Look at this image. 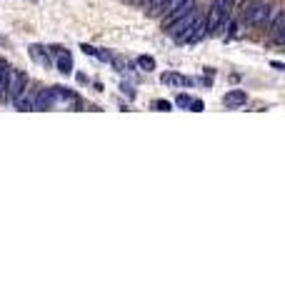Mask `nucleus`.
I'll list each match as a JSON object with an SVG mask.
<instances>
[{
	"label": "nucleus",
	"instance_id": "1",
	"mask_svg": "<svg viewBox=\"0 0 285 300\" xmlns=\"http://www.w3.org/2000/svg\"><path fill=\"white\" fill-rule=\"evenodd\" d=\"M230 10H233V0H213V5L208 8L205 20V30L215 33V30L225 28V23L230 20Z\"/></svg>",
	"mask_w": 285,
	"mask_h": 300
},
{
	"label": "nucleus",
	"instance_id": "2",
	"mask_svg": "<svg viewBox=\"0 0 285 300\" xmlns=\"http://www.w3.org/2000/svg\"><path fill=\"white\" fill-rule=\"evenodd\" d=\"M275 8L265 0H258V3H250L245 10H243V23L250 25V28H265L273 18Z\"/></svg>",
	"mask_w": 285,
	"mask_h": 300
},
{
	"label": "nucleus",
	"instance_id": "3",
	"mask_svg": "<svg viewBox=\"0 0 285 300\" xmlns=\"http://www.w3.org/2000/svg\"><path fill=\"white\" fill-rule=\"evenodd\" d=\"M268 28V35H270V43L273 45H285V13L283 10H275L273 13V18H270V23L265 25Z\"/></svg>",
	"mask_w": 285,
	"mask_h": 300
},
{
	"label": "nucleus",
	"instance_id": "4",
	"mask_svg": "<svg viewBox=\"0 0 285 300\" xmlns=\"http://www.w3.org/2000/svg\"><path fill=\"white\" fill-rule=\"evenodd\" d=\"M25 88H28V75H25L23 70L10 68V80H8V90H5V100L18 98V95H20Z\"/></svg>",
	"mask_w": 285,
	"mask_h": 300
},
{
	"label": "nucleus",
	"instance_id": "5",
	"mask_svg": "<svg viewBox=\"0 0 285 300\" xmlns=\"http://www.w3.org/2000/svg\"><path fill=\"white\" fill-rule=\"evenodd\" d=\"M58 103L55 88H43L38 90V95L33 98V110H50Z\"/></svg>",
	"mask_w": 285,
	"mask_h": 300
},
{
	"label": "nucleus",
	"instance_id": "6",
	"mask_svg": "<svg viewBox=\"0 0 285 300\" xmlns=\"http://www.w3.org/2000/svg\"><path fill=\"white\" fill-rule=\"evenodd\" d=\"M223 103H225V108H243L248 103V95H245V90H230L225 93Z\"/></svg>",
	"mask_w": 285,
	"mask_h": 300
},
{
	"label": "nucleus",
	"instance_id": "7",
	"mask_svg": "<svg viewBox=\"0 0 285 300\" xmlns=\"http://www.w3.org/2000/svg\"><path fill=\"white\" fill-rule=\"evenodd\" d=\"M160 83H163V85H195L193 78H185V75H180V73H163V75H160Z\"/></svg>",
	"mask_w": 285,
	"mask_h": 300
},
{
	"label": "nucleus",
	"instance_id": "8",
	"mask_svg": "<svg viewBox=\"0 0 285 300\" xmlns=\"http://www.w3.org/2000/svg\"><path fill=\"white\" fill-rule=\"evenodd\" d=\"M58 73H63V75H70L73 73V55L68 53V50H58Z\"/></svg>",
	"mask_w": 285,
	"mask_h": 300
},
{
	"label": "nucleus",
	"instance_id": "9",
	"mask_svg": "<svg viewBox=\"0 0 285 300\" xmlns=\"http://www.w3.org/2000/svg\"><path fill=\"white\" fill-rule=\"evenodd\" d=\"M8 80H10V63L5 58H0V100H5Z\"/></svg>",
	"mask_w": 285,
	"mask_h": 300
},
{
	"label": "nucleus",
	"instance_id": "10",
	"mask_svg": "<svg viewBox=\"0 0 285 300\" xmlns=\"http://www.w3.org/2000/svg\"><path fill=\"white\" fill-rule=\"evenodd\" d=\"M30 58L35 60V63H40L43 68H48L53 60H50V55H48V50L43 48V45H30Z\"/></svg>",
	"mask_w": 285,
	"mask_h": 300
},
{
	"label": "nucleus",
	"instance_id": "11",
	"mask_svg": "<svg viewBox=\"0 0 285 300\" xmlns=\"http://www.w3.org/2000/svg\"><path fill=\"white\" fill-rule=\"evenodd\" d=\"M138 65H140L145 73H150V70H155V58H150V55H140V58H138Z\"/></svg>",
	"mask_w": 285,
	"mask_h": 300
},
{
	"label": "nucleus",
	"instance_id": "12",
	"mask_svg": "<svg viewBox=\"0 0 285 300\" xmlns=\"http://www.w3.org/2000/svg\"><path fill=\"white\" fill-rule=\"evenodd\" d=\"M173 105L168 103V100H153V110H160V113H168Z\"/></svg>",
	"mask_w": 285,
	"mask_h": 300
},
{
	"label": "nucleus",
	"instance_id": "13",
	"mask_svg": "<svg viewBox=\"0 0 285 300\" xmlns=\"http://www.w3.org/2000/svg\"><path fill=\"white\" fill-rule=\"evenodd\" d=\"M190 100H193V98H190V95H183V93L175 98V103H178L180 108H188V105H190Z\"/></svg>",
	"mask_w": 285,
	"mask_h": 300
},
{
	"label": "nucleus",
	"instance_id": "14",
	"mask_svg": "<svg viewBox=\"0 0 285 300\" xmlns=\"http://www.w3.org/2000/svg\"><path fill=\"white\" fill-rule=\"evenodd\" d=\"M188 108H190V110H193V113H200V110H203V100H198V98H193V100H190V105H188Z\"/></svg>",
	"mask_w": 285,
	"mask_h": 300
},
{
	"label": "nucleus",
	"instance_id": "15",
	"mask_svg": "<svg viewBox=\"0 0 285 300\" xmlns=\"http://www.w3.org/2000/svg\"><path fill=\"white\" fill-rule=\"evenodd\" d=\"M80 50H83V53H88V55H95V48H93V45H86V43L80 45Z\"/></svg>",
	"mask_w": 285,
	"mask_h": 300
},
{
	"label": "nucleus",
	"instance_id": "16",
	"mask_svg": "<svg viewBox=\"0 0 285 300\" xmlns=\"http://www.w3.org/2000/svg\"><path fill=\"white\" fill-rule=\"evenodd\" d=\"M130 3H138V5H145L148 0H130Z\"/></svg>",
	"mask_w": 285,
	"mask_h": 300
}]
</instances>
